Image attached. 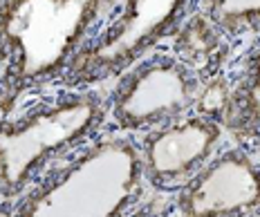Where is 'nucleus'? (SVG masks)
I'll list each match as a JSON object with an SVG mask.
<instances>
[{
  "mask_svg": "<svg viewBox=\"0 0 260 217\" xmlns=\"http://www.w3.org/2000/svg\"><path fill=\"white\" fill-rule=\"evenodd\" d=\"M144 186L139 146L108 134L54 164L20 195L9 217H123Z\"/></svg>",
  "mask_w": 260,
  "mask_h": 217,
  "instance_id": "obj_1",
  "label": "nucleus"
},
{
  "mask_svg": "<svg viewBox=\"0 0 260 217\" xmlns=\"http://www.w3.org/2000/svg\"><path fill=\"white\" fill-rule=\"evenodd\" d=\"M108 0H0L3 85L9 99L63 79L106 18Z\"/></svg>",
  "mask_w": 260,
  "mask_h": 217,
  "instance_id": "obj_2",
  "label": "nucleus"
},
{
  "mask_svg": "<svg viewBox=\"0 0 260 217\" xmlns=\"http://www.w3.org/2000/svg\"><path fill=\"white\" fill-rule=\"evenodd\" d=\"M106 115V99L90 88H72L0 119V199L20 197L54 161L90 141Z\"/></svg>",
  "mask_w": 260,
  "mask_h": 217,
  "instance_id": "obj_3",
  "label": "nucleus"
},
{
  "mask_svg": "<svg viewBox=\"0 0 260 217\" xmlns=\"http://www.w3.org/2000/svg\"><path fill=\"white\" fill-rule=\"evenodd\" d=\"M191 0H108L106 18L63 74L68 88L119 77L182 23Z\"/></svg>",
  "mask_w": 260,
  "mask_h": 217,
  "instance_id": "obj_4",
  "label": "nucleus"
},
{
  "mask_svg": "<svg viewBox=\"0 0 260 217\" xmlns=\"http://www.w3.org/2000/svg\"><path fill=\"white\" fill-rule=\"evenodd\" d=\"M207 94V79L182 56L146 54L117 77L106 110L121 132H148L188 117Z\"/></svg>",
  "mask_w": 260,
  "mask_h": 217,
  "instance_id": "obj_5",
  "label": "nucleus"
},
{
  "mask_svg": "<svg viewBox=\"0 0 260 217\" xmlns=\"http://www.w3.org/2000/svg\"><path fill=\"white\" fill-rule=\"evenodd\" d=\"M177 217H258L260 161L240 146L220 148L175 191Z\"/></svg>",
  "mask_w": 260,
  "mask_h": 217,
  "instance_id": "obj_6",
  "label": "nucleus"
},
{
  "mask_svg": "<svg viewBox=\"0 0 260 217\" xmlns=\"http://www.w3.org/2000/svg\"><path fill=\"white\" fill-rule=\"evenodd\" d=\"M224 128L213 115H188L148 130L139 146L144 182L159 191H180L220 150Z\"/></svg>",
  "mask_w": 260,
  "mask_h": 217,
  "instance_id": "obj_7",
  "label": "nucleus"
},
{
  "mask_svg": "<svg viewBox=\"0 0 260 217\" xmlns=\"http://www.w3.org/2000/svg\"><path fill=\"white\" fill-rule=\"evenodd\" d=\"M213 117L236 139V146L260 161V36L238 61Z\"/></svg>",
  "mask_w": 260,
  "mask_h": 217,
  "instance_id": "obj_8",
  "label": "nucleus"
},
{
  "mask_svg": "<svg viewBox=\"0 0 260 217\" xmlns=\"http://www.w3.org/2000/svg\"><path fill=\"white\" fill-rule=\"evenodd\" d=\"M200 16L224 39L260 36V0H198Z\"/></svg>",
  "mask_w": 260,
  "mask_h": 217,
  "instance_id": "obj_9",
  "label": "nucleus"
}]
</instances>
